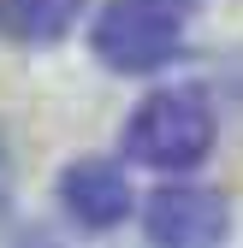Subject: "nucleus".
<instances>
[{"label": "nucleus", "instance_id": "nucleus-1", "mask_svg": "<svg viewBox=\"0 0 243 248\" xmlns=\"http://www.w3.org/2000/svg\"><path fill=\"white\" fill-rule=\"evenodd\" d=\"M190 24H196V0H107L95 12L89 47L107 71L148 77V71H166L184 53Z\"/></svg>", "mask_w": 243, "mask_h": 248}, {"label": "nucleus", "instance_id": "nucleus-2", "mask_svg": "<svg viewBox=\"0 0 243 248\" xmlns=\"http://www.w3.org/2000/svg\"><path fill=\"white\" fill-rule=\"evenodd\" d=\"M220 136V112L196 83L155 89L131 118H125V160L148 171H196Z\"/></svg>", "mask_w": 243, "mask_h": 248}, {"label": "nucleus", "instance_id": "nucleus-3", "mask_svg": "<svg viewBox=\"0 0 243 248\" xmlns=\"http://www.w3.org/2000/svg\"><path fill=\"white\" fill-rule=\"evenodd\" d=\"M142 236L148 248H226L231 207L208 183H166L142 207Z\"/></svg>", "mask_w": 243, "mask_h": 248}, {"label": "nucleus", "instance_id": "nucleus-4", "mask_svg": "<svg viewBox=\"0 0 243 248\" xmlns=\"http://www.w3.org/2000/svg\"><path fill=\"white\" fill-rule=\"evenodd\" d=\"M59 207L77 231H119L131 219V177L119 171L113 160L89 154V160H71L59 171Z\"/></svg>", "mask_w": 243, "mask_h": 248}, {"label": "nucleus", "instance_id": "nucleus-5", "mask_svg": "<svg viewBox=\"0 0 243 248\" xmlns=\"http://www.w3.org/2000/svg\"><path fill=\"white\" fill-rule=\"evenodd\" d=\"M83 18V0H0V42L12 47H53Z\"/></svg>", "mask_w": 243, "mask_h": 248}, {"label": "nucleus", "instance_id": "nucleus-6", "mask_svg": "<svg viewBox=\"0 0 243 248\" xmlns=\"http://www.w3.org/2000/svg\"><path fill=\"white\" fill-rule=\"evenodd\" d=\"M6 207H12V148L0 136V219H6Z\"/></svg>", "mask_w": 243, "mask_h": 248}, {"label": "nucleus", "instance_id": "nucleus-7", "mask_svg": "<svg viewBox=\"0 0 243 248\" xmlns=\"http://www.w3.org/2000/svg\"><path fill=\"white\" fill-rule=\"evenodd\" d=\"M18 248H59V242H53V236H42V231H36V236H24V242H18Z\"/></svg>", "mask_w": 243, "mask_h": 248}]
</instances>
